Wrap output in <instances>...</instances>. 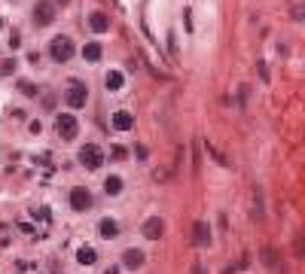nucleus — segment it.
<instances>
[{
  "label": "nucleus",
  "instance_id": "obj_18",
  "mask_svg": "<svg viewBox=\"0 0 305 274\" xmlns=\"http://www.w3.org/2000/svg\"><path fill=\"white\" fill-rule=\"evenodd\" d=\"M18 92H21V95H27V98H34V95H37V85H31V82H24V79H21V82H18Z\"/></svg>",
  "mask_w": 305,
  "mask_h": 274
},
{
  "label": "nucleus",
  "instance_id": "obj_14",
  "mask_svg": "<svg viewBox=\"0 0 305 274\" xmlns=\"http://www.w3.org/2000/svg\"><path fill=\"white\" fill-rule=\"evenodd\" d=\"M76 262H79V265H95V262H98L95 247H79V250H76Z\"/></svg>",
  "mask_w": 305,
  "mask_h": 274
},
{
  "label": "nucleus",
  "instance_id": "obj_12",
  "mask_svg": "<svg viewBox=\"0 0 305 274\" xmlns=\"http://www.w3.org/2000/svg\"><path fill=\"white\" fill-rule=\"evenodd\" d=\"M122 265L125 268H141L144 265V253L141 250H125L122 253Z\"/></svg>",
  "mask_w": 305,
  "mask_h": 274
},
{
  "label": "nucleus",
  "instance_id": "obj_5",
  "mask_svg": "<svg viewBox=\"0 0 305 274\" xmlns=\"http://www.w3.org/2000/svg\"><path fill=\"white\" fill-rule=\"evenodd\" d=\"M76 159H79V165H86L89 171H98V168L104 165V153H101V146H95V143H86Z\"/></svg>",
  "mask_w": 305,
  "mask_h": 274
},
{
  "label": "nucleus",
  "instance_id": "obj_23",
  "mask_svg": "<svg viewBox=\"0 0 305 274\" xmlns=\"http://www.w3.org/2000/svg\"><path fill=\"white\" fill-rule=\"evenodd\" d=\"M104 274H119V268H107Z\"/></svg>",
  "mask_w": 305,
  "mask_h": 274
},
{
  "label": "nucleus",
  "instance_id": "obj_3",
  "mask_svg": "<svg viewBox=\"0 0 305 274\" xmlns=\"http://www.w3.org/2000/svg\"><path fill=\"white\" fill-rule=\"evenodd\" d=\"M64 101H67L73 110L86 107V101H89V85H86L82 79H70V82H67V92H64Z\"/></svg>",
  "mask_w": 305,
  "mask_h": 274
},
{
  "label": "nucleus",
  "instance_id": "obj_15",
  "mask_svg": "<svg viewBox=\"0 0 305 274\" xmlns=\"http://www.w3.org/2000/svg\"><path fill=\"white\" fill-rule=\"evenodd\" d=\"M101 55H104L101 43H86V46H82V58H86V61H101Z\"/></svg>",
  "mask_w": 305,
  "mask_h": 274
},
{
  "label": "nucleus",
  "instance_id": "obj_20",
  "mask_svg": "<svg viewBox=\"0 0 305 274\" xmlns=\"http://www.w3.org/2000/svg\"><path fill=\"white\" fill-rule=\"evenodd\" d=\"M110 156H113V159H125V149H122V146H113V153H110Z\"/></svg>",
  "mask_w": 305,
  "mask_h": 274
},
{
  "label": "nucleus",
  "instance_id": "obj_13",
  "mask_svg": "<svg viewBox=\"0 0 305 274\" xmlns=\"http://www.w3.org/2000/svg\"><path fill=\"white\" fill-rule=\"evenodd\" d=\"M104 85H107V88H110V92H119V88H122V85H125V76H122V73H119V70H110V73H107V76H104Z\"/></svg>",
  "mask_w": 305,
  "mask_h": 274
},
{
  "label": "nucleus",
  "instance_id": "obj_7",
  "mask_svg": "<svg viewBox=\"0 0 305 274\" xmlns=\"http://www.w3.org/2000/svg\"><path fill=\"white\" fill-rule=\"evenodd\" d=\"M165 235V223H162V217H150L147 223H144V238L147 241H159Z\"/></svg>",
  "mask_w": 305,
  "mask_h": 274
},
{
  "label": "nucleus",
  "instance_id": "obj_11",
  "mask_svg": "<svg viewBox=\"0 0 305 274\" xmlns=\"http://www.w3.org/2000/svg\"><path fill=\"white\" fill-rule=\"evenodd\" d=\"M98 235H101L104 241H113V238L119 235V223H116V220H110V217H107V220H101V223H98Z\"/></svg>",
  "mask_w": 305,
  "mask_h": 274
},
{
  "label": "nucleus",
  "instance_id": "obj_6",
  "mask_svg": "<svg viewBox=\"0 0 305 274\" xmlns=\"http://www.w3.org/2000/svg\"><path fill=\"white\" fill-rule=\"evenodd\" d=\"M70 207L79 210V214H86V210L92 207V192L82 189V186H73V189H70Z\"/></svg>",
  "mask_w": 305,
  "mask_h": 274
},
{
  "label": "nucleus",
  "instance_id": "obj_22",
  "mask_svg": "<svg viewBox=\"0 0 305 274\" xmlns=\"http://www.w3.org/2000/svg\"><path fill=\"white\" fill-rule=\"evenodd\" d=\"M52 3H55V6H67L70 0H52Z\"/></svg>",
  "mask_w": 305,
  "mask_h": 274
},
{
  "label": "nucleus",
  "instance_id": "obj_17",
  "mask_svg": "<svg viewBox=\"0 0 305 274\" xmlns=\"http://www.w3.org/2000/svg\"><path fill=\"white\" fill-rule=\"evenodd\" d=\"M263 262H266V268H278V262H281V259H278V250H275V247H266V250H263Z\"/></svg>",
  "mask_w": 305,
  "mask_h": 274
},
{
  "label": "nucleus",
  "instance_id": "obj_8",
  "mask_svg": "<svg viewBox=\"0 0 305 274\" xmlns=\"http://www.w3.org/2000/svg\"><path fill=\"white\" fill-rule=\"evenodd\" d=\"M110 122H113L116 131H131V128H134V116H131L128 110H116V113L110 116Z\"/></svg>",
  "mask_w": 305,
  "mask_h": 274
},
{
  "label": "nucleus",
  "instance_id": "obj_2",
  "mask_svg": "<svg viewBox=\"0 0 305 274\" xmlns=\"http://www.w3.org/2000/svg\"><path fill=\"white\" fill-rule=\"evenodd\" d=\"M49 58L55 61V64H67L70 58H73V40L70 37H55L52 43H49Z\"/></svg>",
  "mask_w": 305,
  "mask_h": 274
},
{
  "label": "nucleus",
  "instance_id": "obj_9",
  "mask_svg": "<svg viewBox=\"0 0 305 274\" xmlns=\"http://www.w3.org/2000/svg\"><path fill=\"white\" fill-rule=\"evenodd\" d=\"M192 244H196V247L211 244V229H208V223H205V220H199V223L192 226Z\"/></svg>",
  "mask_w": 305,
  "mask_h": 274
},
{
  "label": "nucleus",
  "instance_id": "obj_19",
  "mask_svg": "<svg viewBox=\"0 0 305 274\" xmlns=\"http://www.w3.org/2000/svg\"><path fill=\"white\" fill-rule=\"evenodd\" d=\"M290 15H293V21H302V15H305L302 3H296V6H293V12H290Z\"/></svg>",
  "mask_w": 305,
  "mask_h": 274
},
{
  "label": "nucleus",
  "instance_id": "obj_10",
  "mask_svg": "<svg viewBox=\"0 0 305 274\" xmlns=\"http://www.w3.org/2000/svg\"><path fill=\"white\" fill-rule=\"evenodd\" d=\"M89 27H92L95 34H107V31H110V15H107V12H92V15H89Z\"/></svg>",
  "mask_w": 305,
  "mask_h": 274
},
{
  "label": "nucleus",
  "instance_id": "obj_21",
  "mask_svg": "<svg viewBox=\"0 0 305 274\" xmlns=\"http://www.w3.org/2000/svg\"><path fill=\"white\" fill-rule=\"evenodd\" d=\"M192 274H205V271H202V265H199V262L192 265Z\"/></svg>",
  "mask_w": 305,
  "mask_h": 274
},
{
  "label": "nucleus",
  "instance_id": "obj_4",
  "mask_svg": "<svg viewBox=\"0 0 305 274\" xmlns=\"http://www.w3.org/2000/svg\"><path fill=\"white\" fill-rule=\"evenodd\" d=\"M76 131H79L76 116H70V113H58V116H55V134H58L61 140H73Z\"/></svg>",
  "mask_w": 305,
  "mask_h": 274
},
{
  "label": "nucleus",
  "instance_id": "obj_1",
  "mask_svg": "<svg viewBox=\"0 0 305 274\" xmlns=\"http://www.w3.org/2000/svg\"><path fill=\"white\" fill-rule=\"evenodd\" d=\"M31 18H34L37 27H49V24L58 18V6H55L52 0H37L34 9H31Z\"/></svg>",
  "mask_w": 305,
  "mask_h": 274
},
{
  "label": "nucleus",
  "instance_id": "obj_16",
  "mask_svg": "<svg viewBox=\"0 0 305 274\" xmlns=\"http://www.w3.org/2000/svg\"><path fill=\"white\" fill-rule=\"evenodd\" d=\"M104 192H107V195H119V192H122V177H116V174L107 177V180H104Z\"/></svg>",
  "mask_w": 305,
  "mask_h": 274
}]
</instances>
